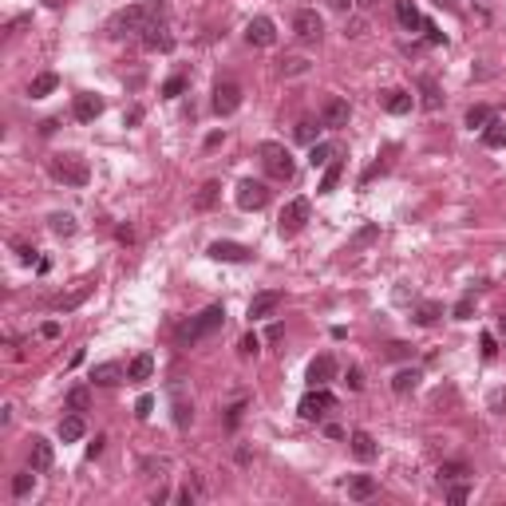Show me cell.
<instances>
[{
  "mask_svg": "<svg viewBox=\"0 0 506 506\" xmlns=\"http://www.w3.org/2000/svg\"><path fill=\"white\" fill-rule=\"evenodd\" d=\"M162 16V0H143V4H131V8L115 12L111 20V36H127V32H143L150 20Z\"/></svg>",
  "mask_w": 506,
  "mask_h": 506,
  "instance_id": "cell-1",
  "label": "cell"
},
{
  "mask_svg": "<svg viewBox=\"0 0 506 506\" xmlns=\"http://www.w3.org/2000/svg\"><path fill=\"white\" fill-rule=\"evenodd\" d=\"M222 325H226V308H222V305H206L198 317H194V320H190V325L179 332V344H198V340L214 337Z\"/></svg>",
  "mask_w": 506,
  "mask_h": 506,
  "instance_id": "cell-2",
  "label": "cell"
},
{
  "mask_svg": "<svg viewBox=\"0 0 506 506\" xmlns=\"http://www.w3.org/2000/svg\"><path fill=\"white\" fill-rule=\"evenodd\" d=\"M261 155V167H265L269 179H277V182H289L293 179V155H289V147H281V143H261L258 147Z\"/></svg>",
  "mask_w": 506,
  "mask_h": 506,
  "instance_id": "cell-3",
  "label": "cell"
},
{
  "mask_svg": "<svg viewBox=\"0 0 506 506\" xmlns=\"http://www.w3.org/2000/svg\"><path fill=\"white\" fill-rule=\"evenodd\" d=\"M52 174L60 182H68V186H88L91 182V167L80 155H56V159H52Z\"/></svg>",
  "mask_w": 506,
  "mask_h": 506,
  "instance_id": "cell-4",
  "label": "cell"
},
{
  "mask_svg": "<svg viewBox=\"0 0 506 506\" xmlns=\"http://www.w3.org/2000/svg\"><path fill=\"white\" fill-rule=\"evenodd\" d=\"M308 214H313V206H308V198H293L285 210H281L277 218V229L281 238H293V234H301V229L308 226Z\"/></svg>",
  "mask_w": 506,
  "mask_h": 506,
  "instance_id": "cell-5",
  "label": "cell"
},
{
  "mask_svg": "<svg viewBox=\"0 0 506 506\" xmlns=\"http://www.w3.org/2000/svg\"><path fill=\"white\" fill-rule=\"evenodd\" d=\"M332 407H337V396H332V392H325V387H313V392H308V396L297 404V411H301V419H308V423H320V419H325Z\"/></svg>",
  "mask_w": 506,
  "mask_h": 506,
  "instance_id": "cell-6",
  "label": "cell"
},
{
  "mask_svg": "<svg viewBox=\"0 0 506 506\" xmlns=\"http://www.w3.org/2000/svg\"><path fill=\"white\" fill-rule=\"evenodd\" d=\"M293 32H297L301 44H317L320 36H325V20L317 16V8H301L297 16H293Z\"/></svg>",
  "mask_w": 506,
  "mask_h": 506,
  "instance_id": "cell-7",
  "label": "cell"
},
{
  "mask_svg": "<svg viewBox=\"0 0 506 506\" xmlns=\"http://www.w3.org/2000/svg\"><path fill=\"white\" fill-rule=\"evenodd\" d=\"M265 202H269V186L265 182H253V179L238 182V206L241 210H261Z\"/></svg>",
  "mask_w": 506,
  "mask_h": 506,
  "instance_id": "cell-8",
  "label": "cell"
},
{
  "mask_svg": "<svg viewBox=\"0 0 506 506\" xmlns=\"http://www.w3.org/2000/svg\"><path fill=\"white\" fill-rule=\"evenodd\" d=\"M246 40L253 44V48H273V44H277V28H273L269 16H253L246 28Z\"/></svg>",
  "mask_w": 506,
  "mask_h": 506,
  "instance_id": "cell-9",
  "label": "cell"
},
{
  "mask_svg": "<svg viewBox=\"0 0 506 506\" xmlns=\"http://www.w3.org/2000/svg\"><path fill=\"white\" fill-rule=\"evenodd\" d=\"M143 48L147 52H170L174 48V36H170V28L162 20H150L147 28H143Z\"/></svg>",
  "mask_w": 506,
  "mask_h": 506,
  "instance_id": "cell-10",
  "label": "cell"
},
{
  "mask_svg": "<svg viewBox=\"0 0 506 506\" xmlns=\"http://www.w3.org/2000/svg\"><path fill=\"white\" fill-rule=\"evenodd\" d=\"M348 100H340V95H332V100H325V107H320V127H332V131H340V127H348Z\"/></svg>",
  "mask_w": 506,
  "mask_h": 506,
  "instance_id": "cell-11",
  "label": "cell"
},
{
  "mask_svg": "<svg viewBox=\"0 0 506 506\" xmlns=\"http://www.w3.org/2000/svg\"><path fill=\"white\" fill-rule=\"evenodd\" d=\"M332 376H337V360L328 356V352H320V356H313V360H308V372H305V380H308L313 387H325Z\"/></svg>",
  "mask_w": 506,
  "mask_h": 506,
  "instance_id": "cell-12",
  "label": "cell"
},
{
  "mask_svg": "<svg viewBox=\"0 0 506 506\" xmlns=\"http://www.w3.org/2000/svg\"><path fill=\"white\" fill-rule=\"evenodd\" d=\"M241 107V88L238 83H218L214 88V115H234Z\"/></svg>",
  "mask_w": 506,
  "mask_h": 506,
  "instance_id": "cell-13",
  "label": "cell"
},
{
  "mask_svg": "<svg viewBox=\"0 0 506 506\" xmlns=\"http://www.w3.org/2000/svg\"><path fill=\"white\" fill-rule=\"evenodd\" d=\"M380 107H384L387 115H407V111L416 107V95H411V91H404V88H392V91H384V95H380Z\"/></svg>",
  "mask_w": 506,
  "mask_h": 506,
  "instance_id": "cell-14",
  "label": "cell"
},
{
  "mask_svg": "<svg viewBox=\"0 0 506 506\" xmlns=\"http://www.w3.org/2000/svg\"><path fill=\"white\" fill-rule=\"evenodd\" d=\"M28 463H32V471H48L52 463H56V451H52V443L44 435H32V443H28Z\"/></svg>",
  "mask_w": 506,
  "mask_h": 506,
  "instance_id": "cell-15",
  "label": "cell"
},
{
  "mask_svg": "<svg viewBox=\"0 0 506 506\" xmlns=\"http://www.w3.org/2000/svg\"><path fill=\"white\" fill-rule=\"evenodd\" d=\"M281 308V293H273V289H269V293H258V297L249 301V320H265V317H273V313H277Z\"/></svg>",
  "mask_w": 506,
  "mask_h": 506,
  "instance_id": "cell-16",
  "label": "cell"
},
{
  "mask_svg": "<svg viewBox=\"0 0 506 506\" xmlns=\"http://www.w3.org/2000/svg\"><path fill=\"white\" fill-rule=\"evenodd\" d=\"M71 115L80 123H95L103 115V100L100 95H76V103H71Z\"/></svg>",
  "mask_w": 506,
  "mask_h": 506,
  "instance_id": "cell-17",
  "label": "cell"
},
{
  "mask_svg": "<svg viewBox=\"0 0 506 506\" xmlns=\"http://www.w3.org/2000/svg\"><path fill=\"white\" fill-rule=\"evenodd\" d=\"M127 380V372H123L115 360H107V364H95L91 368V384H100V387H115V384H123Z\"/></svg>",
  "mask_w": 506,
  "mask_h": 506,
  "instance_id": "cell-18",
  "label": "cell"
},
{
  "mask_svg": "<svg viewBox=\"0 0 506 506\" xmlns=\"http://www.w3.org/2000/svg\"><path fill=\"white\" fill-rule=\"evenodd\" d=\"M206 253H210L214 261H249V249L238 246V241H214Z\"/></svg>",
  "mask_w": 506,
  "mask_h": 506,
  "instance_id": "cell-19",
  "label": "cell"
},
{
  "mask_svg": "<svg viewBox=\"0 0 506 506\" xmlns=\"http://www.w3.org/2000/svg\"><path fill=\"white\" fill-rule=\"evenodd\" d=\"M150 376H155V356H150V352H139V356L127 364V380L131 384H147Z\"/></svg>",
  "mask_w": 506,
  "mask_h": 506,
  "instance_id": "cell-20",
  "label": "cell"
},
{
  "mask_svg": "<svg viewBox=\"0 0 506 506\" xmlns=\"http://www.w3.org/2000/svg\"><path fill=\"white\" fill-rule=\"evenodd\" d=\"M396 20H399V28H407V32L423 28V16H419L416 0H396Z\"/></svg>",
  "mask_w": 506,
  "mask_h": 506,
  "instance_id": "cell-21",
  "label": "cell"
},
{
  "mask_svg": "<svg viewBox=\"0 0 506 506\" xmlns=\"http://www.w3.org/2000/svg\"><path fill=\"white\" fill-rule=\"evenodd\" d=\"M348 443H352V455H356L360 463H372V459H376V439L368 435V431H352Z\"/></svg>",
  "mask_w": 506,
  "mask_h": 506,
  "instance_id": "cell-22",
  "label": "cell"
},
{
  "mask_svg": "<svg viewBox=\"0 0 506 506\" xmlns=\"http://www.w3.org/2000/svg\"><path fill=\"white\" fill-rule=\"evenodd\" d=\"M83 431H88V423H83L80 411H71V416L60 419V439H64V443H76V439H83Z\"/></svg>",
  "mask_w": 506,
  "mask_h": 506,
  "instance_id": "cell-23",
  "label": "cell"
},
{
  "mask_svg": "<svg viewBox=\"0 0 506 506\" xmlns=\"http://www.w3.org/2000/svg\"><path fill=\"white\" fill-rule=\"evenodd\" d=\"M91 289H95V285H91V281H80V285L71 289L68 297H60V301H56V308H60V313H71V308H80L83 301L91 297Z\"/></svg>",
  "mask_w": 506,
  "mask_h": 506,
  "instance_id": "cell-24",
  "label": "cell"
},
{
  "mask_svg": "<svg viewBox=\"0 0 506 506\" xmlns=\"http://www.w3.org/2000/svg\"><path fill=\"white\" fill-rule=\"evenodd\" d=\"M483 147H490V150L506 147V119H495V115H490V123L483 127Z\"/></svg>",
  "mask_w": 506,
  "mask_h": 506,
  "instance_id": "cell-25",
  "label": "cell"
},
{
  "mask_svg": "<svg viewBox=\"0 0 506 506\" xmlns=\"http://www.w3.org/2000/svg\"><path fill=\"white\" fill-rule=\"evenodd\" d=\"M419 387V368H399L396 376H392V392L396 396H407V392H416Z\"/></svg>",
  "mask_w": 506,
  "mask_h": 506,
  "instance_id": "cell-26",
  "label": "cell"
},
{
  "mask_svg": "<svg viewBox=\"0 0 506 506\" xmlns=\"http://www.w3.org/2000/svg\"><path fill=\"white\" fill-rule=\"evenodd\" d=\"M56 88H60V76H56V71H44V76H36V80L28 83V95L32 100H44V95H52Z\"/></svg>",
  "mask_w": 506,
  "mask_h": 506,
  "instance_id": "cell-27",
  "label": "cell"
},
{
  "mask_svg": "<svg viewBox=\"0 0 506 506\" xmlns=\"http://www.w3.org/2000/svg\"><path fill=\"white\" fill-rule=\"evenodd\" d=\"M376 495V478L372 475H356V478H348V498H356V502H364V498Z\"/></svg>",
  "mask_w": 506,
  "mask_h": 506,
  "instance_id": "cell-28",
  "label": "cell"
},
{
  "mask_svg": "<svg viewBox=\"0 0 506 506\" xmlns=\"http://www.w3.org/2000/svg\"><path fill=\"white\" fill-rule=\"evenodd\" d=\"M340 179H344V162H340V159H332V162H328V167H325V174H320V194H332V190H337L340 186Z\"/></svg>",
  "mask_w": 506,
  "mask_h": 506,
  "instance_id": "cell-29",
  "label": "cell"
},
{
  "mask_svg": "<svg viewBox=\"0 0 506 506\" xmlns=\"http://www.w3.org/2000/svg\"><path fill=\"white\" fill-rule=\"evenodd\" d=\"M419 91H423V107H427V111H439V107H443V95H439V83L431 80V76H423V80H419Z\"/></svg>",
  "mask_w": 506,
  "mask_h": 506,
  "instance_id": "cell-30",
  "label": "cell"
},
{
  "mask_svg": "<svg viewBox=\"0 0 506 506\" xmlns=\"http://www.w3.org/2000/svg\"><path fill=\"white\" fill-rule=\"evenodd\" d=\"M218 182H202V190L194 194V210H210L214 202H218Z\"/></svg>",
  "mask_w": 506,
  "mask_h": 506,
  "instance_id": "cell-31",
  "label": "cell"
},
{
  "mask_svg": "<svg viewBox=\"0 0 506 506\" xmlns=\"http://www.w3.org/2000/svg\"><path fill=\"white\" fill-rule=\"evenodd\" d=\"M332 155H337V150L328 147V143H313V150H308V167L317 170V167H328V162H332Z\"/></svg>",
  "mask_w": 506,
  "mask_h": 506,
  "instance_id": "cell-32",
  "label": "cell"
},
{
  "mask_svg": "<svg viewBox=\"0 0 506 506\" xmlns=\"http://www.w3.org/2000/svg\"><path fill=\"white\" fill-rule=\"evenodd\" d=\"M466 475H471L466 463H443L439 466V483H455V478H466Z\"/></svg>",
  "mask_w": 506,
  "mask_h": 506,
  "instance_id": "cell-33",
  "label": "cell"
},
{
  "mask_svg": "<svg viewBox=\"0 0 506 506\" xmlns=\"http://www.w3.org/2000/svg\"><path fill=\"white\" fill-rule=\"evenodd\" d=\"M52 234H60V238H71V234H76V218H71V214H52Z\"/></svg>",
  "mask_w": 506,
  "mask_h": 506,
  "instance_id": "cell-34",
  "label": "cell"
},
{
  "mask_svg": "<svg viewBox=\"0 0 506 506\" xmlns=\"http://www.w3.org/2000/svg\"><path fill=\"white\" fill-rule=\"evenodd\" d=\"M68 407H71V411H88V407H91V392H88V387H71V392H68Z\"/></svg>",
  "mask_w": 506,
  "mask_h": 506,
  "instance_id": "cell-35",
  "label": "cell"
},
{
  "mask_svg": "<svg viewBox=\"0 0 506 506\" xmlns=\"http://www.w3.org/2000/svg\"><path fill=\"white\" fill-rule=\"evenodd\" d=\"M486 123H490V111H486L483 103H478V107H471V111H466V127H471V131H483Z\"/></svg>",
  "mask_w": 506,
  "mask_h": 506,
  "instance_id": "cell-36",
  "label": "cell"
},
{
  "mask_svg": "<svg viewBox=\"0 0 506 506\" xmlns=\"http://www.w3.org/2000/svg\"><path fill=\"white\" fill-rule=\"evenodd\" d=\"M439 313H443V305H435V301H423V305H419V313H416V320H419V325H435Z\"/></svg>",
  "mask_w": 506,
  "mask_h": 506,
  "instance_id": "cell-37",
  "label": "cell"
},
{
  "mask_svg": "<svg viewBox=\"0 0 506 506\" xmlns=\"http://www.w3.org/2000/svg\"><path fill=\"white\" fill-rule=\"evenodd\" d=\"M182 91H186V76H170V80L162 83V95H167V100H179Z\"/></svg>",
  "mask_w": 506,
  "mask_h": 506,
  "instance_id": "cell-38",
  "label": "cell"
},
{
  "mask_svg": "<svg viewBox=\"0 0 506 506\" xmlns=\"http://www.w3.org/2000/svg\"><path fill=\"white\" fill-rule=\"evenodd\" d=\"M32 483H36V478H32V471H20V475L12 478V495H16V498H24V495L32 490Z\"/></svg>",
  "mask_w": 506,
  "mask_h": 506,
  "instance_id": "cell-39",
  "label": "cell"
},
{
  "mask_svg": "<svg viewBox=\"0 0 506 506\" xmlns=\"http://www.w3.org/2000/svg\"><path fill=\"white\" fill-rule=\"evenodd\" d=\"M190 419H194V407H190L186 399H174V423H179V427H190Z\"/></svg>",
  "mask_w": 506,
  "mask_h": 506,
  "instance_id": "cell-40",
  "label": "cell"
},
{
  "mask_svg": "<svg viewBox=\"0 0 506 506\" xmlns=\"http://www.w3.org/2000/svg\"><path fill=\"white\" fill-rule=\"evenodd\" d=\"M317 131H320L317 119H301V123H297V139H301V143H317Z\"/></svg>",
  "mask_w": 506,
  "mask_h": 506,
  "instance_id": "cell-41",
  "label": "cell"
},
{
  "mask_svg": "<svg viewBox=\"0 0 506 506\" xmlns=\"http://www.w3.org/2000/svg\"><path fill=\"white\" fill-rule=\"evenodd\" d=\"M301 71H308V60H301V56H289L281 64V76H301Z\"/></svg>",
  "mask_w": 506,
  "mask_h": 506,
  "instance_id": "cell-42",
  "label": "cell"
},
{
  "mask_svg": "<svg viewBox=\"0 0 506 506\" xmlns=\"http://www.w3.org/2000/svg\"><path fill=\"white\" fill-rule=\"evenodd\" d=\"M16 258H20L24 265H40V253H36L28 241H16Z\"/></svg>",
  "mask_w": 506,
  "mask_h": 506,
  "instance_id": "cell-43",
  "label": "cell"
},
{
  "mask_svg": "<svg viewBox=\"0 0 506 506\" xmlns=\"http://www.w3.org/2000/svg\"><path fill=\"white\" fill-rule=\"evenodd\" d=\"M466 498H471V486L466 483H455V486H447V502H466Z\"/></svg>",
  "mask_w": 506,
  "mask_h": 506,
  "instance_id": "cell-44",
  "label": "cell"
},
{
  "mask_svg": "<svg viewBox=\"0 0 506 506\" xmlns=\"http://www.w3.org/2000/svg\"><path fill=\"white\" fill-rule=\"evenodd\" d=\"M238 352H241V356H258V352H261V340L253 337V332H249V337H241Z\"/></svg>",
  "mask_w": 506,
  "mask_h": 506,
  "instance_id": "cell-45",
  "label": "cell"
},
{
  "mask_svg": "<svg viewBox=\"0 0 506 506\" xmlns=\"http://www.w3.org/2000/svg\"><path fill=\"white\" fill-rule=\"evenodd\" d=\"M150 411H155V396H139V404H135V416L147 419Z\"/></svg>",
  "mask_w": 506,
  "mask_h": 506,
  "instance_id": "cell-46",
  "label": "cell"
},
{
  "mask_svg": "<svg viewBox=\"0 0 506 506\" xmlns=\"http://www.w3.org/2000/svg\"><path fill=\"white\" fill-rule=\"evenodd\" d=\"M348 387H352V392H360V387H364V376H360V368H348Z\"/></svg>",
  "mask_w": 506,
  "mask_h": 506,
  "instance_id": "cell-47",
  "label": "cell"
},
{
  "mask_svg": "<svg viewBox=\"0 0 506 506\" xmlns=\"http://www.w3.org/2000/svg\"><path fill=\"white\" fill-rule=\"evenodd\" d=\"M466 317H471V297H463L455 305V320H466Z\"/></svg>",
  "mask_w": 506,
  "mask_h": 506,
  "instance_id": "cell-48",
  "label": "cell"
},
{
  "mask_svg": "<svg viewBox=\"0 0 506 506\" xmlns=\"http://www.w3.org/2000/svg\"><path fill=\"white\" fill-rule=\"evenodd\" d=\"M495 352H498V348H495V337L486 332V337H483V356H486V360H495Z\"/></svg>",
  "mask_w": 506,
  "mask_h": 506,
  "instance_id": "cell-49",
  "label": "cell"
},
{
  "mask_svg": "<svg viewBox=\"0 0 506 506\" xmlns=\"http://www.w3.org/2000/svg\"><path fill=\"white\" fill-rule=\"evenodd\" d=\"M115 238H119L123 246H131V241H135V229H131V226H119V229H115Z\"/></svg>",
  "mask_w": 506,
  "mask_h": 506,
  "instance_id": "cell-50",
  "label": "cell"
},
{
  "mask_svg": "<svg viewBox=\"0 0 506 506\" xmlns=\"http://www.w3.org/2000/svg\"><path fill=\"white\" fill-rule=\"evenodd\" d=\"M103 443H107V439H103V435H95V443L88 447V459H100V455H103Z\"/></svg>",
  "mask_w": 506,
  "mask_h": 506,
  "instance_id": "cell-51",
  "label": "cell"
},
{
  "mask_svg": "<svg viewBox=\"0 0 506 506\" xmlns=\"http://www.w3.org/2000/svg\"><path fill=\"white\" fill-rule=\"evenodd\" d=\"M490 407H495V411H506V392H495V396H490Z\"/></svg>",
  "mask_w": 506,
  "mask_h": 506,
  "instance_id": "cell-52",
  "label": "cell"
},
{
  "mask_svg": "<svg viewBox=\"0 0 506 506\" xmlns=\"http://www.w3.org/2000/svg\"><path fill=\"white\" fill-rule=\"evenodd\" d=\"M423 32H427V40H431V44H439V40H443V32H439L435 24H423Z\"/></svg>",
  "mask_w": 506,
  "mask_h": 506,
  "instance_id": "cell-53",
  "label": "cell"
},
{
  "mask_svg": "<svg viewBox=\"0 0 506 506\" xmlns=\"http://www.w3.org/2000/svg\"><path fill=\"white\" fill-rule=\"evenodd\" d=\"M40 332H44V337H48V340H56V337H60V325H56V320H48V325H44Z\"/></svg>",
  "mask_w": 506,
  "mask_h": 506,
  "instance_id": "cell-54",
  "label": "cell"
},
{
  "mask_svg": "<svg viewBox=\"0 0 506 506\" xmlns=\"http://www.w3.org/2000/svg\"><path fill=\"white\" fill-rule=\"evenodd\" d=\"M328 8H332V12H348V8H352V0H328Z\"/></svg>",
  "mask_w": 506,
  "mask_h": 506,
  "instance_id": "cell-55",
  "label": "cell"
},
{
  "mask_svg": "<svg viewBox=\"0 0 506 506\" xmlns=\"http://www.w3.org/2000/svg\"><path fill=\"white\" fill-rule=\"evenodd\" d=\"M498 328H502V332H506V317H498Z\"/></svg>",
  "mask_w": 506,
  "mask_h": 506,
  "instance_id": "cell-56",
  "label": "cell"
}]
</instances>
